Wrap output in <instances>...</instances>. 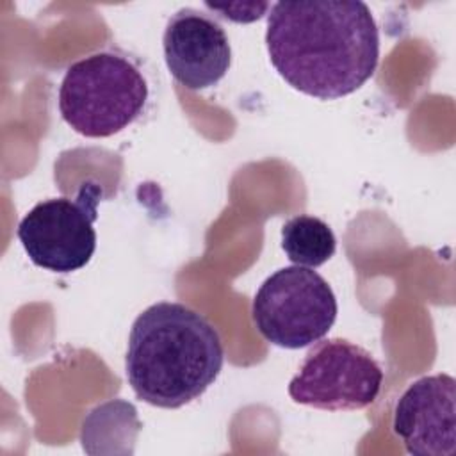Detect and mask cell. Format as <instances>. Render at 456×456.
Listing matches in <instances>:
<instances>
[{
  "label": "cell",
  "instance_id": "obj_1",
  "mask_svg": "<svg viewBox=\"0 0 456 456\" xmlns=\"http://www.w3.org/2000/svg\"><path fill=\"white\" fill-rule=\"evenodd\" d=\"M265 46L289 86L319 100H337L374 75L379 30L360 0L276 2L267 14Z\"/></svg>",
  "mask_w": 456,
  "mask_h": 456
},
{
  "label": "cell",
  "instance_id": "obj_2",
  "mask_svg": "<svg viewBox=\"0 0 456 456\" xmlns=\"http://www.w3.org/2000/svg\"><path fill=\"white\" fill-rule=\"evenodd\" d=\"M223 363L217 330L183 303H155L132 324L125 372L134 394L151 406L192 403L217 379Z\"/></svg>",
  "mask_w": 456,
  "mask_h": 456
},
{
  "label": "cell",
  "instance_id": "obj_3",
  "mask_svg": "<svg viewBox=\"0 0 456 456\" xmlns=\"http://www.w3.org/2000/svg\"><path fill=\"white\" fill-rule=\"evenodd\" d=\"M141 68L116 50L96 52L73 62L59 87V112L80 135L110 137L132 125L148 102Z\"/></svg>",
  "mask_w": 456,
  "mask_h": 456
},
{
  "label": "cell",
  "instance_id": "obj_4",
  "mask_svg": "<svg viewBox=\"0 0 456 456\" xmlns=\"http://www.w3.org/2000/svg\"><path fill=\"white\" fill-rule=\"evenodd\" d=\"M337 297L314 269L290 265L274 271L253 297L251 315L258 333L285 349L319 342L337 319Z\"/></svg>",
  "mask_w": 456,
  "mask_h": 456
},
{
  "label": "cell",
  "instance_id": "obj_5",
  "mask_svg": "<svg viewBox=\"0 0 456 456\" xmlns=\"http://www.w3.org/2000/svg\"><path fill=\"white\" fill-rule=\"evenodd\" d=\"M102 187L86 182L77 198H50L36 203L18 224V239L37 267L73 273L89 264L96 249L94 221Z\"/></svg>",
  "mask_w": 456,
  "mask_h": 456
},
{
  "label": "cell",
  "instance_id": "obj_6",
  "mask_svg": "<svg viewBox=\"0 0 456 456\" xmlns=\"http://www.w3.org/2000/svg\"><path fill=\"white\" fill-rule=\"evenodd\" d=\"M383 370L363 347L346 338L317 342L289 383L294 403L326 411H353L372 404Z\"/></svg>",
  "mask_w": 456,
  "mask_h": 456
},
{
  "label": "cell",
  "instance_id": "obj_7",
  "mask_svg": "<svg viewBox=\"0 0 456 456\" xmlns=\"http://www.w3.org/2000/svg\"><path fill=\"white\" fill-rule=\"evenodd\" d=\"M162 46L173 78L192 91L217 86L232 64L224 28L200 9H178L167 20Z\"/></svg>",
  "mask_w": 456,
  "mask_h": 456
},
{
  "label": "cell",
  "instance_id": "obj_8",
  "mask_svg": "<svg viewBox=\"0 0 456 456\" xmlns=\"http://www.w3.org/2000/svg\"><path fill=\"white\" fill-rule=\"evenodd\" d=\"M456 381L449 374L413 381L394 408V433L413 456H452L456 451Z\"/></svg>",
  "mask_w": 456,
  "mask_h": 456
},
{
  "label": "cell",
  "instance_id": "obj_9",
  "mask_svg": "<svg viewBox=\"0 0 456 456\" xmlns=\"http://www.w3.org/2000/svg\"><path fill=\"white\" fill-rule=\"evenodd\" d=\"M281 248L292 264L319 267L335 255L337 239L328 223L299 214L281 226Z\"/></svg>",
  "mask_w": 456,
  "mask_h": 456
},
{
  "label": "cell",
  "instance_id": "obj_10",
  "mask_svg": "<svg viewBox=\"0 0 456 456\" xmlns=\"http://www.w3.org/2000/svg\"><path fill=\"white\" fill-rule=\"evenodd\" d=\"M230 5H232L233 9H237V12L224 11V9H221L219 5L207 2V7H208L210 11L221 12L223 18H226V20H230V21H235V23H249V21H255V20L262 18L267 9H271V4H230Z\"/></svg>",
  "mask_w": 456,
  "mask_h": 456
}]
</instances>
